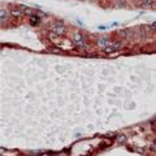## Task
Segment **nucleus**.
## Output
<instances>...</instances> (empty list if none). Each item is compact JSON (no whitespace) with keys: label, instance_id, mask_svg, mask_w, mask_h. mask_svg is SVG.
I'll return each instance as SVG.
<instances>
[{"label":"nucleus","instance_id":"7ed1b4c3","mask_svg":"<svg viewBox=\"0 0 156 156\" xmlns=\"http://www.w3.org/2000/svg\"><path fill=\"white\" fill-rule=\"evenodd\" d=\"M21 10H22V13L26 14V16H33V14H34V9L29 8V7H25V5L21 7Z\"/></svg>","mask_w":156,"mask_h":156},{"label":"nucleus","instance_id":"4468645a","mask_svg":"<svg viewBox=\"0 0 156 156\" xmlns=\"http://www.w3.org/2000/svg\"><path fill=\"white\" fill-rule=\"evenodd\" d=\"M39 156H50L48 153H43V155H39Z\"/></svg>","mask_w":156,"mask_h":156},{"label":"nucleus","instance_id":"f03ea898","mask_svg":"<svg viewBox=\"0 0 156 156\" xmlns=\"http://www.w3.org/2000/svg\"><path fill=\"white\" fill-rule=\"evenodd\" d=\"M52 31H53V33H56L57 35H63V34H65V26H64L63 24L55 25V26L52 27Z\"/></svg>","mask_w":156,"mask_h":156},{"label":"nucleus","instance_id":"6e6552de","mask_svg":"<svg viewBox=\"0 0 156 156\" xmlns=\"http://www.w3.org/2000/svg\"><path fill=\"white\" fill-rule=\"evenodd\" d=\"M153 3H155V0H143L142 5H143V7H146V8H148V7L153 5Z\"/></svg>","mask_w":156,"mask_h":156},{"label":"nucleus","instance_id":"ddd939ff","mask_svg":"<svg viewBox=\"0 0 156 156\" xmlns=\"http://www.w3.org/2000/svg\"><path fill=\"white\" fill-rule=\"evenodd\" d=\"M150 29H151V30H156V22H153V24L150 26Z\"/></svg>","mask_w":156,"mask_h":156},{"label":"nucleus","instance_id":"20e7f679","mask_svg":"<svg viewBox=\"0 0 156 156\" xmlns=\"http://www.w3.org/2000/svg\"><path fill=\"white\" fill-rule=\"evenodd\" d=\"M98 44H99L100 47H107V46H108V38H107V37H102V38H99Z\"/></svg>","mask_w":156,"mask_h":156},{"label":"nucleus","instance_id":"0eeeda50","mask_svg":"<svg viewBox=\"0 0 156 156\" xmlns=\"http://www.w3.org/2000/svg\"><path fill=\"white\" fill-rule=\"evenodd\" d=\"M118 35H120L121 38H128V37H129V33H128V30H125V29H121V30H118Z\"/></svg>","mask_w":156,"mask_h":156},{"label":"nucleus","instance_id":"9d476101","mask_svg":"<svg viewBox=\"0 0 156 156\" xmlns=\"http://www.w3.org/2000/svg\"><path fill=\"white\" fill-rule=\"evenodd\" d=\"M39 22V17L38 16H31V18H30V24L31 25H37Z\"/></svg>","mask_w":156,"mask_h":156},{"label":"nucleus","instance_id":"f257e3e1","mask_svg":"<svg viewBox=\"0 0 156 156\" xmlns=\"http://www.w3.org/2000/svg\"><path fill=\"white\" fill-rule=\"evenodd\" d=\"M73 39H74L75 44H77L80 48H82V50L86 48V43L83 42V38H82V34H81V33H75L74 37H73Z\"/></svg>","mask_w":156,"mask_h":156},{"label":"nucleus","instance_id":"f8f14e48","mask_svg":"<svg viewBox=\"0 0 156 156\" xmlns=\"http://www.w3.org/2000/svg\"><path fill=\"white\" fill-rule=\"evenodd\" d=\"M113 47H115V50H116V51H118V50H121L122 44H121V43H115V44H113Z\"/></svg>","mask_w":156,"mask_h":156},{"label":"nucleus","instance_id":"1a4fd4ad","mask_svg":"<svg viewBox=\"0 0 156 156\" xmlns=\"http://www.w3.org/2000/svg\"><path fill=\"white\" fill-rule=\"evenodd\" d=\"M10 14L14 16V17H20L22 14V10L21 9H13V10H10Z\"/></svg>","mask_w":156,"mask_h":156},{"label":"nucleus","instance_id":"423d86ee","mask_svg":"<svg viewBox=\"0 0 156 156\" xmlns=\"http://www.w3.org/2000/svg\"><path fill=\"white\" fill-rule=\"evenodd\" d=\"M115 51H116V50H115L113 46H107V47L103 48V52H104V53H112V52H115Z\"/></svg>","mask_w":156,"mask_h":156},{"label":"nucleus","instance_id":"9b49d317","mask_svg":"<svg viewBox=\"0 0 156 156\" xmlns=\"http://www.w3.org/2000/svg\"><path fill=\"white\" fill-rule=\"evenodd\" d=\"M117 141H118L120 143H124V142L126 141V137H125L124 134H121V135H118V137H117Z\"/></svg>","mask_w":156,"mask_h":156},{"label":"nucleus","instance_id":"39448f33","mask_svg":"<svg viewBox=\"0 0 156 156\" xmlns=\"http://www.w3.org/2000/svg\"><path fill=\"white\" fill-rule=\"evenodd\" d=\"M7 18H8V12H7L5 9L2 8V10H0V20H2V21H5Z\"/></svg>","mask_w":156,"mask_h":156}]
</instances>
